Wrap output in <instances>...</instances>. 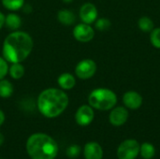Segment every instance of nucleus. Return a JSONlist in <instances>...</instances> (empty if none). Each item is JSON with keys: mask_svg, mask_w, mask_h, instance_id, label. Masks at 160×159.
Listing matches in <instances>:
<instances>
[{"mask_svg": "<svg viewBox=\"0 0 160 159\" xmlns=\"http://www.w3.org/2000/svg\"><path fill=\"white\" fill-rule=\"evenodd\" d=\"M140 154L143 159H152L155 157V146L150 142H144L140 147Z\"/></svg>", "mask_w": 160, "mask_h": 159, "instance_id": "20", "label": "nucleus"}, {"mask_svg": "<svg viewBox=\"0 0 160 159\" xmlns=\"http://www.w3.org/2000/svg\"><path fill=\"white\" fill-rule=\"evenodd\" d=\"M83 156L85 159H102L103 149L98 142H90L83 147Z\"/></svg>", "mask_w": 160, "mask_h": 159, "instance_id": "12", "label": "nucleus"}, {"mask_svg": "<svg viewBox=\"0 0 160 159\" xmlns=\"http://www.w3.org/2000/svg\"><path fill=\"white\" fill-rule=\"evenodd\" d=\"M4 141H5V137H4V135L0 132V146L4 143Z\"/></svg>", "mask_w": 160, "mask_h": 159, "instance_id": "27", "label": "nucleus"}, {"mask_svg": "<svg viewBox=\"0 0 160 159\" xmlns=\"http://www.w3.org/2000/svg\"><path fill=\"white\" fill-rule=\"evenodd\" d=\"M14 93V85L13 83L5 79L0 80V97L2 98H9Z\"/></svg>", "mask_w": 160, "mask_h": 159, "instance_id": "17", "label": "nucleus"}, {"mask_svg": "<svg viewBox=\"0 0 160 159\" xmlns=\"http://www.w3.org/2000/svg\"><path fill=\"white\" fill-rule=\"evenodd\" d=\"M95 118L94 109L89 104L80 106L75 112V121L80 127L89 126Z\"/></svg>", "mask_w": 160, "mask_h": 159, "instance_id": "8", "label": "nucleus"}, {"mask_svg": "<svg viewBox=\"0 0 160 159\" xmlns=\"http://www.w3.org/2000/svg\"><path fill=\"white\" fill-rule=\"evenodd\" d=\"M72 36L77 41L82 43H87L94 38L95 28L91 24L81 22L73 27Z\"/></svg>", "mask_w": 160, "mask_h": 159, "instance_id": "7", "label": "nucleus"}, {"mask_svg": "<svg viewBox=\"0 0 160 159\" xmlns=\"http://www.w3.org/2000/svg\"><path fill=\"white\" fill-rule=\"evenodd\" d=\"M150 42L152 46L160 50V27H156L150 32Z\"/></svg>", "mask_w": 160, "mask_h": 159, "instance_id": "22", "label": "nucleus"}, {"mask_svg": "<svg viewBox=\"0 0 160 159\" xmlns=\"http://www.w3.org/2000/svg\"><path fill=\"white\" fill-rule=\"evenodd\" d=\"M5 17L6 15L2 11H0V30L5 26Z\"/></svg>", "mask_w": 160, "mask_h": 159, "instance_id": "25", "label": "nucleus"}, {"mask_svg": "<svg viewBox=\"0 0 160 159\" xmlns=\"http://www.w3.org/2000/svg\"><path fill=\"white\" fill-rule=\"evenodd\" d=\"M117 96L116 94L109 89L104 87L96 88L91 91L88 96V104L98 111H109L116 106Z\"/></svg>", "mask_w": 160, "mask_h": 159, "instance_id": "4", "label": "nucleus"}, {"mask_svg": "<svg viewBox=\"0 0 160 159\" xmlns=\"http://www.w3.org/2000/svg\"><path fill=\"white\" fill-rule=\"evenodd\" d=\"M128 116H129V113L126 107L115 106L112 109L110 112L109 121L111 125H112L113 127H121L127 123Z\"/></svg>", "mask_w": 160, "mask_h": 159, "instance_id": "10", "label": "nucleus"}, {"mask_svg": "<svg viewBox=\"0 0 160 159\" xmlns=\"http://www.w3.org/2000/svg\"><path fill=\"white\" fill-rule=\"evenodd\" d=\"M34 48L32 37L24 31L9 32L2 43V56L9 63H22L31 54Z\"/></svg>", "mask_w": 160, "mask_h": 159, "instance_id": "1", "label": "nucleus"}, {"mask_svg": "<svg viewBox=\"0 0 160 159\" xmlns=\"http://www.w3.org/2000/svg\"><path fill=\"white\" fill-rule=\"evenodd\" d=\"M22 23V20L20 15L15 12H9L5 17V26L10 31L20 30Z\"/></svg>", "mask_w": 160, "mask_h": 159, "instance_id": "15", "label": "nucleus"}, {"mask_svg": "<svg viewBox=\"0 0 160 159\" xmlns=\"http://www.w3.org/2000/svg\"><path fill=\"white\" fill-rule=\"evenodd\" d=\"M111 25H112V22L107 18H98L96 20V22H94L95 29H97L100 32L107 31L108 29H110Z\"/></svg>", "mask_w": 160, "mask_h": 159, "instance_id": "21", "label": "nucleus"}, {"mask_svg": "<svg viewBox=\"0 0 160 159\" xmlns=\"http://www.w3.org/2000/svg\"><path fill=\"white\" fill-rule=\"evenodd\" d=\"M79 17L82 22L92 24L98 17V10L93 3L86 2L81 6L79 10Z\"/></svg>", "mask_w": 160, "mask_h": 159, "instance_id": "9", "label": "nucleus"}, {"mask_svg": "<svg viewBox=\"0 0 160 159\" xmlns=\"http://www.w3.org/2000/svg\"><path fill=\"white\" fill-rule=\"evenodd\" d=\"M82 152V148L78 144H71L67 148V156L69 158H77Z\"/></svg>", "mask_w": 160, "mask_h": 159, "instance_id": "23", "label": "nucleus"}, {"mask_svg": "<svg viewBox=\"0 0 160 159\" xmlns=\"http://www.w3.org/2000/svg\"><path fill=\"white\" fill-rule=\"evenodd\" d=\"M25 73L22 63H12L8 67V75L13 80H21Z\"/></svg>", "mask_w": 160, "mask_h": 159, "instance_id": "16", "label": "nucleus"}, {"mask_svg": "<svg viewBox=\"0 0 160 159\" xmlns=\"http://www.w3.org/2000/svg\"><path fill=\"white\" fill-rule=\"evenodd\" d=\"M25 0H1L2 6L10 12H16L22 8Z\"/></svg>", "mask_w": 160, "mask_h": 159, "instance_id": "18", "label": "nucleus"}, {"mask_svg": "<svg viewBox=\"0 0 160 159\" xmlns=\"http://www.w3.org/2000/svg\"><path fill=\"white\" fill-rule=\"evenodd\" d=\"M25 148L31 159H55L59 152L55 140L45 133L30 135L26 141Z\"/></svg>", "mask_w": 160, "mask_h": 159, "instance_id": "3", "label": "nucleus"}, {"mask_svg": "<svg viewBox=\"0 0 160 159\" xmlns=\"http://www.w3.org/2000/svg\"><path fill=\"white\" fill-rule=\"evenodd\" d=\"M57 21L65 26H70L73 25L76 22V15L73 11L68 8H63L57 11L56 14Z\"/></svg>", "mask_w": 160, "mask_h": 159, "instance_id": "14", "label": "nucleus"}, {"mask_svg": "<svg viewBox=\"0 0 160 159\" xmlns=\"http://www.w3.org/2000/svg\"><path fill=\"white\" fill-rule=\"evenodd\" d=\"M98 70L97 63L90 58H85L78 62L74 68L75 76L80 80H89L93 78Z\"/></svg>", "mask_w": 160, "mask_h": 159, "instance_id": "5", "label": "nucleus"}, {"mask_svg": "<svg viewBox=\"0 0 160 159\" xmlns=\"http://www.w3.org/2000/svg\"><path fill=\"white\" fill-rule=\"evenodd\" d=\"M139 28L144 33H150L155 28L154 21L148 16H142L138 21Z\"/></svg>", "mask_w": 160, "mask_h": 159, "instance_id": "19", "label": "nucleus"}, {"mask_svg": "<svg viewBox=\"0 0 160 159\" xmlns=\"http://www.w3.org/2000/svg\"><path fill=\"white\" fill-rule=\"evenodd\" d=\"M143 98L137 91H128L123 95V103L127 109L138 110L142 107Z\"/></svg>", "mask_w": 160, "mask_h": 159, "instance_id": "11", "label": "nucleus"}, {"mask_svg": "<svg viewBox=\"0 0 160 159\" xmlns=\"http://www.w3.org/2000/svg\"><path fill=\"white\" fill-rule=\"evenodd\" d=\"M62 1H63V3H65V4H70V3L73 2V0H62Z\"/></svg>", "mask_w": 160, "mask_h": 159, "instance_id": "28", "label": "nucleus"}, {"mask_svg": "<svg viewBox=\"0 0 160 159\" xmlns=\"http://www.w3.org/2000/svg\"><path fill=\"white\" fill-rule=\"evenodd\" d=\"M9 63L3 57L0 56V80L5 79L8 74Z\"/></svg>", "mask_w": 160, "mask_h": 159, "instance_id": "24", "label": "nucleus"}, {"mask_svg": "<svg viewBox=\"0 0 160 159\" xmlns=\"http://www.w3.org/2000/svg\"><path fill=\"white\" fill-rule=\"evenodd\" d=\"M5 120H6V115H5V112L0 109V127L4 124V122H5Z\"/></svg>", "mask_w": 160, "mask_h": 159, "instance_id": "26", "label": "nucleus"}, {"mask_svg": "<svg viewBox=\"0 0 160 159\" xmlns=\"http://www.w3.org/2000/svg\"><path fill=\"white\" fill-rule=\"evenodd\" d=\"M140 143L134 139L124 141L117 149L118 159H135L140 154Z\"/></svg>", "mask_w": 160, "mask_h": 159, "instance_id": "6", "label": "nucleus"}, {"mask_svg": "<svg viewBox=\"0 0 160 159\" xmlns=\"http://www.w3.org/2000/svg\"><path fill=\"white\" fill-rule=\"evenodd\" d=\"M57 85L64 91L71 90L76 85V76L69 72H64L57 77Z\"/></svg>", "mask_w": 160, "mask_h": 159, "instance_id": "13", "label": "nucleus"}, {"mask_svg": "<svg viewBox=\"0 0 160 159\" xmlns=\"http://www.w3.org/2000/svg\"><path fill=\"white\" fill-rule=\"evenodd\" d=\"M69 97L66 91L59 87H49L42 90L37 98V107L39 113L48 118L53 119L60 116L68 107Z\"/></svg>", "mask_w": 160, "mask_h": 159, "instance_id": "2", "label": "nucleus"}]
</instances>
